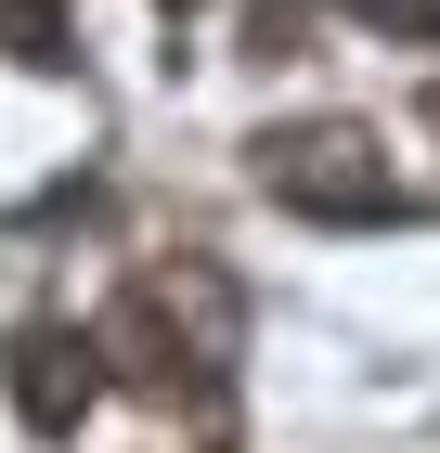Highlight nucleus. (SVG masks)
<instances>
[{
  "mask_svg": "<svg viewBox=\"0 0 440 453\" xmlns=\"http://www.w3.org/2000/svg\"><path fill=\"white\" fill-rule=\"evenodd\" d=\"M337 13H363L375 39H440V0H337Z\"/></svg>",
  "mask_w": 440,
  "mask_h": 453,
  "instance_id": "5",
  "label": "nucleus"
},
{
  "mask_svg": "<svg viewBox=\"0 0 440 453\" xmlns=\"http://www.w3.org/2000/svg\"><path fill=\"white\" fill-rule=\"evenodd\" d=\"M428 130H440V91H428Z\"/></svg>",
  "mask_w": 440,
  "mask_h": 453,
  "instance_id": "6",
  "label": "nucleus"
},
{
  "mask_svg": "<svg viewBox=\"0 0 440 453\" xmlns=\"http://www.w3.org/2000/svg\"><path fill=\"white\" fill-rule=\"evenodd\" d=\"M91 337H104V363H130L143 402H195V415H207V402L234 388V337H246V311H234V285L207 273V259H143Z\"/></svg>",
  "mask_w": 440,
  "mask_h": 453,
  "instance_id": "1",
  "label": "nucleus"
},
{
  "mask_svg": "<svg viewBox=\"0 0 440 453\" xmlns=\"http://www.w3.org/2000/svg\"><path fill=\"white\" fill-rule=\"evenodd\" d=\"M66 39H78V0H0V52L13 65H66Z\"/></svg>",
  "mask_w": 440,
  "mask_h": 453,
  "instance_id": "4",
  "label": "nucleus"
},
{
  "mask_svg": "<svg viewBox=\"0 0 440 453\" xmlns=\"http://www.w3.org/2000/svg\"><path fill=\"white\" fill-rule=\"evenodd\" d=\"M259 181H272L298 220H402V181H389L375 130H350V117L272 130V142H259Z\"/></svg>",
  "mask_w": 440,
  "mask_h": 453,
  "instance_id": "2",
  "label": "nucleus"
},
{
  "mask_svg": "<svg viewBox=\"0 0 440 453\" xmlns=\"http://www.w3.org/2000/svg\"><path fill=\"white\" fill-rule=\"evenodd\" d=\"M0 388H13V415H27L39 441H78V415L104 402V337H91V324H66V311H27V324H13Z\"/></svg>",
  "mask_w": 440,
  "mask_h": 453,
  "instance_id": "3",
  "label": "nucleus"
}]
</instances>
